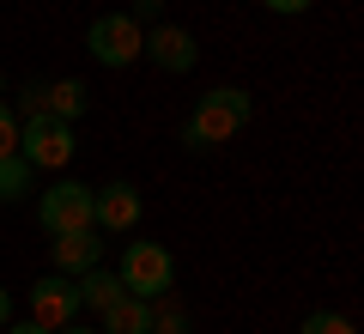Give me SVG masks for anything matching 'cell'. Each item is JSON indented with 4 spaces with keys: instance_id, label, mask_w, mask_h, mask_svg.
<instances>
[{
    "instance_id": "8",
    "label": "cell",
    "mask_w": 364,
    "mask_h": 334,
    "mask_svg": "<svg viewBox=\"0 0 364 334\" xmlns=\"http://www.w3.org/2000/svg\"><path fill=\"white\" fill-rule=\"evenodd\" d=\"M31 316L43 322V328H61V322H79L85 310H79V292H73V280L67 273H43L37 286H31Z\"/></svg>"
},
{
    "instance_id": "17",
    "label": "cell",
    "mask_w": 364,
    "mask_h": 334,
    "mask_svg": "<svg viewBox=\"0 0 364 334\" xmlns=\"http://www.w3.org/2000/svg\"><path fill=\"white\" fill-rule=\"evenodd\" d=\"M261 6H267V13H279V19H298V13H310L316 0H261Z\"/></svg>"
},
{
    "instance_id": "10",
    "label": "cell",
    "mask_w": 364,
    "mask_h": 334,
    "mask_svg": "<svg viewBox=\"0 0 364 334\" xmlns=\"http://www.w3.org/2000/svg\"><path fill=\"white\" fill-rule=\"evenodd\" d=\"M49 256H55V273H85V268H97L104 261V244H97V231H67V237H55L49 244Z\"/></svg>"
},
{
    "instance_id": "7",
    "label": "cell",
    "mask_w": 364,
    "mask_h": 334,
    "mask_svg": "<svg viewBox=\"0 0 364 334\" xmlns=\"http://www.w3.org/2000/svg\"><path fill=\"white\" fill-rule=\"evenodd\" d=\"M140 61H152L158 73H195L200 49H195V37H188L182 25H152L146 43H140Z\"/></svg>"
},
{
    "instance_id": "1",
    "label": "cell",
    "mask_w": 364,
    "mask_h": 334,
    "mask_svg": "<svg viewBox=\"0 0 364 334\" xmlns=\"http://www.w3.org/2000/svg\"><path fill=\"white\" fill-rule=\"evenodd\" d=\"M255 103H249L243 85H213L207 98H195L188 122H182V146L188 152H213V146H231V134L249 128Z\"/></svg>"
},
{
    "instance_id": "12",
    "label": "cell",
    "mask_w": 364,
    "mask_h": 334,
    "mask_svg": "<svg viewBox=\"0 0 364 334\" xmlns=\"http://www.w3.org/2000/svg\"><path fill=\"white\" fill-rule=\"evenodd\" d=\"M85 98H91V91L79 85V79H55V85H43V110L61 116V122H79V116H85Z\"/></svg>"
},
{
    "instance_id": "9",
    "label": "cell",
    "mask_w": 364,
    "mask_h": 334,
    "mask_svg": "<svg viewBox=\"0 0 364 334\" xmlns=\"http://www.w3.org/2000/svg\"><path fill=\"white\" fill-rule=\"evenodd\" d=\"M97 334H152V298L122 292L116 304L97 310Z\"/></svg>"
},
{
    "instance_id": "4",
    "label": "cell",
    "mask_w": 364,
    "mask_h": 334,
    "mask_svg": "<svg viewBox=\"0 0 364 334\" xmlns=\"http://www.w3.org/2000/svg\"><path fill=\"white\" fill-rule=\"evenodd\" d=\"M140 43H146V25L128 13H97L85 31V49L97 67H134L140 61Z\"/></svg>"
},
{
    "instance_id": "11",
    "label": "cell",
    "mask_w": 364,
    "mask_h": 334,
    "mask_svg": "<svg viewBox=\"0 0 364 334\" xmlns=\"http://www.w3.org/2000/svg\"><path fill=\"white\" fill-rule=\"evenodd\" d=\"M73 292H79V310H91V316H97L104 304H116V298H122V280L104 268V261H97V268L73 273Z\"/></svg>"
},
{
    "instance_id": "20",
    "label": "cell",
    "mask_w": 364,
    "mask_h": 334,
    "mask_svg": "<svg viewBox=\"0 0 364 334\" xmlns=\"http://www.w3.org/2000/svg\"><path fill=\"white\" fill-rule=\"evenodd\" d=\"M18 98H25V116H31V110H43V85H37V79H31V85L18 91Z\"/></svg>"
},
{
    "instance_id": "18",
    "label": "cell",
    "mask_w": 364,
    "mask_h": 334,
    "mask_svg": "<svg viewBox=\"0 0 364 334\" xmlns=\"http://www.w3.org/2000/svg\"><path fill=\"white\" fill-rule=\"evenodd\" d=\"M158 13H164V0H134L128 19H140V25H158Z\"/></svg>"
},
{
    "instance_id": "14",
    "label": "cell",
    "mask_w": 364,
    "mask_h": 334,
    "mask_svg": "<svg viewBox=\"0 0 364 334\" xmlns=\"http://www.w3.org/2000/svg\"><path fill=\"white\" fill-rule=\"evenodd\" d=\"M298 334H358V328H352V316H340V310H310V316L298 322Z\"/></svg>"
},
{
    "instance_id": "2",
    "label": "cell",
    "mask_w": 364,
    "mask_h": 334,
    "mask_svg": "<svg viewBox=\"0 0 364 334\" xmlns=\"http://www.w3.org/2000/svg\"><path fill=\"white\" fill-rule=\"evenodd\" d=\"M18 158H25L31 170H61L67 158H73V122L49 116V110L18 116Z\"/></svg>"
},
{
    "instance_id": "21",
    "label": "cell",
    "mask_w": 364,
    "mask_h": 334,
    "mask_svg": "<svg viewBox=\"0 0 364 334\" xmlns=\"http://www.w3.org/2000/svg\"><path fill=\"white\" fill-rule=\"evenodd\" d=\"M13 322V292H0V328Z\"/></svg>"
},
{
    "instance_id": "19",
    "label": "cell",
    "mask_w": 364,
    "mask_h": 334,
    "mask_svg": "<svg viewBox=\"0 0 364 334\" xmlns=\"http://www.w3.org/2000/svg\"><path fill=\"white\" fill-rule=\"evenodd\" d=\"M6 334H55V328H43L37 316H25V322H6Z\"/></svg>"
},
{
    "instance_id": "22",
    "label": "cell",
    "mask_w": 364,
    "mask_h": 334,
    "mask_svg": "<svg viewBox=\"0 0 364 334\" xmlns=\"http://www.w3.org/2000/svg\"><path fill=\"white\" fill-rule=\"evenodd\" d=\"M55 334H97V328H85V322H61Z\"/></svg>"
},
{
    "instance_id": "6",
    "label": "cell",
    "mask_w": 364,
    "mask_h": 334,
    "mask_svg": "<svg viewBox=\"0 0 364 334\" xmlns=\"http://www.w3.org/2000/svg\"><path fill=\"white\" fill-rule=\"evenodd\" d=\"M140 213H146V201H140V189L134 182H104V189H91V225L97 231H134L140 225Z\"/></svg>"
},
{
    "instance_id": "5",
    "label": "cell",
    "mask_w": 364,
    "mask_h": 334,
    "mask_svg": "<svg viewBox=\"0 0 364 334\" xmlns=\"http://www.w3.org/2000/svg\"><path fill=\"white\" fill-rule=\"evenodd\" d=\"M37 225H43L49 237L97 231V225H91V189H85V182H73V177H61L55 189H43V194H37Z\"/></svg>"
},
{
    "instance_id": "13",
    "label": "cell",
    "mask_w": 364,
    "mask_h": 334,
    "mask_svg": "<svg viewBox=\"0 0 364 334\" xmlns=\"http://www.w3.org/2000/svg\"><path fill=\"white\" fill-rule=\"evenodd\" d=\"M31 182H37V170H31L18 152H6V158H0V201H25V194H31Z\"/></svg>"
},
{
    "instance_id": "16",
    "label": "cell",
    "mask_w": 364,
    "mask_h": 334,
    "mask_svg": "<svg viewBox=\"0 0 364 334\" xmlns=\"http://www.w3.org/2000/svg\"><path fill=\"white\" fill-rule=\"evenodd\" d=\"M6 152H18V110L0 98V158H6Z\"/></svg>"
},
{
    "instance_id": "3",
    "label": "cell",
    "mask_w": 364,
    "mask_h": 334,
    "mask_svg": "<svg viewBox=\"0 0 364 334\" xmlns=\"http://www.w3.org/2000/svg\"><path fill=\"white\" fill-rule=\"evenodd\" d=\"M116 280H122V292L152 298V304H158V298L176 286V256H170L164 244H128L122 261H116Z\"/></svg>"
},
{
    "instance_id": "15",
    "label": "cell",
    "mask_w": 364,
    "mask_h": 334,
    "mask_svg": "<svg viewBox=\"0 0 364 334\" xmlns=\"http://www.w3.org/2000/svg\"><path fill=\"white\" fill-rule=\"evenodd\" d=\"M152 334H195V322H188V310H176V304H164V310L152 304Z\"/></svg>"
}]
</instances>
